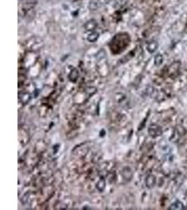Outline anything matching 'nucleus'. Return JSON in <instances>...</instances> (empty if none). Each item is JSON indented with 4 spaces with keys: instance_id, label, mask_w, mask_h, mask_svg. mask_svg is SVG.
<instances>
[{
    "instance_id": "obj_3",
    "label": "nucleus",
    "mask_w": 187,
    "mask_h": 210,
    "mask_svg": "<svg viewBox=\"0 0 187 210\" xmlns=\"http://www.w3.org/2000/svg\"><path fill=\"white\" fill-rule=\"evenodd\" d=\"M101 7V2L100 0H91L88 4V8L91 11H96Z\"/></svg>"
},
{
    "instance_id": "obj_7",
    "label": "nucleus",
    "mask_w": 187,
    "mask_h": 210,
    "mask_svg": "<svg viewBox=\"0 0 187 210\" xmlns=\"http://www.w3.org/2000/svg\"><path fill=\"white\" fill-rule=\"evenodd\" d=\"M184 208H185V207H184L183 204L181 202L177 201V202H175V203L172 204L171 206L170 207V209H171V210H180V209H183Z\"/></svg>"
},
{
    "instance_id": "obj_2",
    "label": "nucleus",
    "mask_w": 187,
    "mask_h": 210,
    "mask_svg": "<svg viewBox=\"0 0 187 210\" xmlns=\"http://www.w3.org/2000/svg\"><path fill=\"white\" fill-rule=\"evenodd\" d=\"M149 133L151 135V137H156L158 136H160L162 134V130L159 126L156 125H151L149 129Z\"/></svg>"
},
{
    "instance_id": "obj_1",
    "label": "nucleus",
    "mask_w": 187,
    "mask_h": 210,
    "mask_svg": "<svg viewBox=\"0 0 187 210\" xmlns=\"http://www.w3.org/2000/svg\"><path fill=\"white\" fill-rule=\"evenodd\" d=\"M97 27V22L94 19H91L90 21H87L84 25V28L88 32H93Z\"/></svg>"
},
{
    "instance_id": "obj_6",
    "label": "nucleus",
    "mask_w": 187,
    "mask_h": 210,
    "mask_svg": "<svg viewBox=\"0 0 187 210\" xmlns=\"http://www.w3.org/2000/svg\"><path fill=\"white\" fill-rule=\"evenodd\" d=\"M155 183H156V178H155V177L153 176V175H150V176H149L146 178V186H147L149 188H152V187H154L155 185Z\"/></svg>"
},
{
    "instance_id": "obj_4",
    "label": "nucleus",
    "mask_w": 187,
    "mask_h": 210,
    "mask_svg": "<svg viewBox=\"0 0 187 210\" xmlns=\"http://www.w3.org/2000/svg\"><path fill=\"white\" fill-rule=\"evenodd\" d=\"M158 47H159L158 42L156 41H151L147 44L146 48L149 53H154L157 50Z\"/></svg>"
},
{
    "instance_id": "obj_9",
    "label": "nucleus",
    "mask_w": 187,
    "mask_h": 210,
    "mask_svg": "<svg viewBox=\"0 0 187 210\" xmlns=\"http://www.w3.org/2000/svg\"><path fill=\"white\" fill-rule=\"evenodd\" d=\"M77 76H78V71L76 70V69H74V70L71 71V73L70 74V79L71 80H76Z\"/></svg>"
},
{
    "instance_id": "obj_8",
    "label": "nucleus",
    "mask_w": 187,
    "mask_h": 210,
    "mask_svg": "<svg viewBox=\"0 0 187 210\" xmlns=\"http://www.w3.org/2000/svg\"><path fill=\"white\" fill-rule=\"evenodd\" d=\"M163 57L162 55L160 54H158L155 57V59H154V62H155V65L156 66H159L161 64H162L163 62Z\"/></svg>"
},
{
    "instance_id": "obj_5",
    "label": "nucleus",
    "mask_w": 187,
    "mask_h": 210,
    "mask_svg": "<svg viewBox=\"0 0 187 210\" xmlns=\"http://www.w3.org/2000/svg\"><path fill=\"white\" fill-rule=\"evenodd\" d=\"M100 37V34L98 32H91L88 34L87 36V40L89 42H91V43H93V42H96L97 39H98Z\"/></svg>"
}]
</instances>
